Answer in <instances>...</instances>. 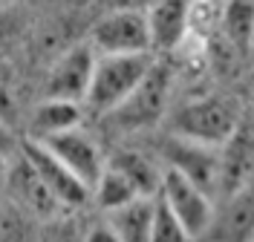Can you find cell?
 Segmentation results:
<instances>
[{"mask_svg": "<svg viewBox=\"0 0 254 242\" xmlns=\"http://www.w3.org/2000/svg\"><path fill=\"white\" fill-rule=\"evenodd\" d=\"M153 64V55H98L84 107L101 115L116 113L147 78Z\"/></svg>", "mask_w": 254, "mask_h": 242, "instance_id": "1", "label": "cell"}, {"mask_svg": "<svg viewBox=\"0 0 254 242\" xmlns=\"http://www.w3.org/2000/svg\"><path fill=\"white\" fill-rule=\"evenodd\" d=\"M240 127V115L222 98H193L171 113V136L211 150H222Z\"/></svg>", "mask_w": 254, "mask_h": 242, "instance_id": "2", "label": "cell"}, {"mask_svg": "<svg viewBox=\"0 0 254 242\" xmlns=\"http://www.w3.org/2000/svg\"><path fill=\"white\" fill-rule=\"evenodd\" d=\"M20 153L35 167V173L44 179V185L49 188V194L55 196V202L61 205V210H66V213H84L87 205H93V191L66 164H61L55 159L41 142L23 139L20 142Z\"/></svg>", "mask_w": 254, "mask_h": 242, "instance_id": "3", "label": "cell"}, {"mask_svg": "<svg viewBox=\"0 0 254 242\" xmlns=\"http://www.w3.org/2000/svg\"><path fill=\"white\" fill-rule=\"evenodd\" d=\"M90 47L95 49V55H153L144 12L113 9L93 26Z\"/></svg>", "mask_w": 254, "mask_h": 242, "instance_id": "4", "label": "cell"}, {"mask_svg": "<svg viewBox=\"0 0 254 242\" xmlns=\"http://www.w3.org/2000/svg\"><path fill=\"white\" fill-rule=\"evenodd\" d=\"M159 199L171 208L176 219L182 222V228L188 231V237L193 242L205 240L211 219H214V199L199 191L193 182H188L185 176H179L176 170L165 167V176H162V188H159Z\"/></svg>", "mask_w": 254, "mask_h": 242, "instance_id": "5", "label": "cell"}, {"mask_svg": "<svg viewBox=\"0 0 254 242\" xmlns=\"http://www.w3.org/2000/svg\"><path fill=\"white\" fill-rule=\"evenodd\" d=\"M159 156H162V167L176 170L179 176H185L188 182H193L199 191H205L214 202H217V188H220V150H211V147L193 145L185 139H176L168 136L162 147H159Z\"/></svg>", "mask_w": 254, "mask_h": 242, "instance_id": "6", "label": "cell"}, {"mask_svg": "<svg viewBox=\"0 0 254 242\" xmlns=\"http://www.w3.org/2000/svg\"><path fill=\"white\" fill-rule=\"evenodd\" d=\"M168 96H171V69L165 64H153L147 78L136 87V93L110 115L122 130H147L165 118Z\"/></svg>", "mask_w": 254, "mask_h": 242, "instance_id": "7", "label": "cell"}, {"mask_svg": "<svg viewBox=\"0 0 254 242\" xmlns=\"http://www.w3.org/2000/svg\"><path fill=\"white\" fill-rule=\"evenodd\" d=\"M3 196L20 208L23 213H29L35 222H47L58 213H66L61 210V205L55 202V196L49 194V188L44 185V179L35 173L26 156L17 153L15 159L9 161L6 167V179H3Z\"/></svg>", "mask_w": 254, "mask_h": 242, "instance_id": "8", "label": "cell"}, {"mask_svg": "<svg viewBox=\"0 0 254 242\" xmlns=\"http://www.w3.org/2000/svg\"><path fill=\"white\" fill-rule=\"evenodd\" d=\"M41 145L47 147L61 164H66L90 191L98 185L101 173L107 170V153L101 150V145L90 133H84L81 127L61 133V136H52V139H44Z\"/></svg>", "mask_w": 254, "mask_h": 242, "instance_id": "9", "label": "cell"}, {"mask_svg": "<svg viewBox=\"0 0 254 242\" xmlns=\"http://www.w3.org/2000/svg\"><path fill=\"white\" fill-rule=\"evenodd\" d=\"M95 49L90 44L66 49L61 58L52 64L47 78V98H58V101H72L84 107V98L90 93L95 72Z\"/></svg>", "mask_w": 254, "mask_h": 242, "instance_id": "10", "label": "cell"}, {"mask_svg": "<svg viewBox=\"0 0 254 242\" xmlns=\"http://www.w3.org/2000/svg\"><path fill=\"white\" fill-rule=\"evenodd\" d=\"M205 242H254V188L217 199Z\"/></svg>", "mask_w": 254, "mask_h": 242, "instance_id": "11", "label": "cell"}, {"mask_svg": "<svg viewBox=\"0 0 254 242\" xmlns=\"http://www.w3.org/2000/svg\"><path fill=\"white\" fill-rule=\"evenodd\" d=\"M190 3L193 0H156L144 17L150 32V52H174L190 32Z\"/></svg>", "mask_w": 254, "mask_h": 242, "instance_id": "12", "label": "cell"}, {"mask_svg": "<svg viewBox=\"0 0 254 242\" xmlns=\"http://www.w3.org/2000/svg\"><path fill=\"white\" fill-rule=\"evenodd\" d=\"M254 188V133L237 130V136L220 150V188L217 199Z\"/></svg>", "mask_w": 254, "mask_h": 242, "instance_id": "13", "label": "cell"}, {"mask_svg": "<svg viewBox=\"0 0 254 242\" xmlns=\"http://www.w3.org/2000/svg\"><path fill=\"white\" fill-rule=\"evenodd\" d=\"M107 164H110L113 170H119V173L136 188L139 196H147V199H156L159 196L165 167H162L156 159L144 156L139 150H116L113 156H107Z\"/></svg>", "mask_w": 254, "mask_h": 242, "instance_id": "14", "label": "cell"}, {"mask_svg": "<svg viewBox=\"0 0 254 242\" xmlns=\"http://www.w3.org/2000/svg\"><path fill=\"white\" fill-rule=\"evenodd\" d=\"M81 121H84V107L81 104H72V101H58V98H44L35 113H32V136L35 142H44V139H52V136H61V133H69V130H78Z\"/></svg>", "mask_w": 254, "mask_h": 242, "instance_id": "15", "label": "cell"}, {"mask_svg": "<svg viewBox=\"0 0 254 242\" xmlns=\"http://www.w3.org/2000/svg\"><path fill=\"white\" fill-rule=\"evenodd\" d=\"M220 35L231 52L252 55L254 47V0H225L220 17Z\"/></svg>", "mask_w": 254, "mask_h": 242, "instance_id": "16", "label": "cell"}, {"mask_svg": "<svg viewBox=\"0 0 254 242\" xmlns=\"http://www.w3.org/2000/svg\"><path fill=\"white\" fill-rule=\"evenodd\" d=\"M153 210H156V199L139 196L130 205L107 213V225L116 231V237L122 242H150V225H153Z\"/></svg>", "mask_w": 254, "mask_h": 242, "instance_id": "17", "label": "cell"}, {"mask_svg": "<svg viewBox=\"0 0 254 242\" xmlns=\"http://www.w3.org/2000/svg\"><path fill=\"white\" fill-rule=\"evenodd\" d=\"M133 199H139L136 188H133V185L119 173V170H113L110 164H107V170L101 173L98 185L93 188V205H95V210H98L101 216H107V213H113V210L130 205Z\"/></svg>", "mask_w": 254, "mask_h": 242, "instance_id": "18", "label": "cell"}, {"mask_svg": "<svg viewBox=\"0 0 254 242\" xmlns=\"http://www.w3.org/2000/svg\"><path fill=\"white\" fill-rule=\"evenodd\" d=\"M38 225L9 199L0 202V242H38Z\"/></svg>", "mask_w": 254, "mask_h": 242, "instance_id": "19", "label": "cell"}, {"mask_svg": "<svg viewBox=\"0 0 254 242\" xmlns=\"http://www.w3.org/2000/svg\"><path fill=\"white\" fill-rule=\"evenodd\" d=\"M87 225L84 213H58L38 225V242H84Z\"/></svg>", "mask_w": 254, "mask_h": 242, "instance_id": "20", "label": "cell"}, {"mask_svg": "<svg viewBox=\"0 0 254 242\" xmlns=\"http://www.w3.org/2000/svg\"><path fill=\"white\" fill-rule=\"evenodd\" d=\"M150 242H193L182 222L176 219L171 208L156 196V210H153V225H150Z\"/></svg>", "mask_w": 254, "mask_h": 242, "instance_id": "21", "label": "cell"}, {"mask_svg": "<svg viewBox=\"0 0 254 242\" xmlns=\"http://www.w3.org/2000/svg\"><path fill=\"white\" fill-rule=\"evenodd\" d=\"M17 153H20V142L15 139L12 127H9L6 121H0V161H6V164H9Z\"/></svg>", "mask_w": 254, "mask_h": 242, "instance_id": "22", "label": "cell"}, {"mask_svg": "<svg viewBox=\"0 0 254 242\" xmlns=\"http://www.w3.org/2000/svg\"><path fill=\"white\" fill-rule=\"evenodd\" d=\"M84 242H122L116 237V231L107 225V219L101 216V219H95L87 225V234H84Z\"/></svg>", "mask_w": 254, "mask_h": 242, "instance_id": "23", "label": "cell"}, {"mask_svg": "<svg viewBox=\"0 0 254 242\" xmlns=\"http://www.w3.org/2000/svg\"><path fill=\"white\" fill-rule=\"evenodd\" d=\"M6 167H9V164H6V161H0V188H3V179H6Z\"/></svg>", "mask_w": 254, "mask_h": 242, "instance_id": "24", "label": "cell"}, {"mask_svg": "<svg viewBox=\"0 0 254 242\" xmlns=\"http://www.w3.org/2000/svg\"><path fill=\"white\" fill-rule=\"evenodd\" d=\"M3 199H6V196H3V188H0V202H3Z\"/></svg>", "mask_w": 254, "mask_h": 242, "instance_id": "25", "label": "cell"}, {"mask_svg": "<svg viewBox=\"0 0 254 242\" xmlns=\"http://www.w3.org/2000/svg\"><path fill=\"white\" fill-rule=\"evenodd\" d=\"M252 107H254V87H252Z\"/></svg>", "mask_w": 254, "mask_h": 242, "instance_id": "26", "label": "cell"}]
</instances>
